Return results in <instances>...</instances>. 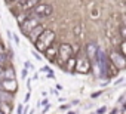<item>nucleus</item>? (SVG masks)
<instances>
[{
    "instance_id": "f257e3e1",
    "label": "nucleus",
    "mask_w": 126,
    "mask_h": 114,
    "mask_svg": "<svg viewBox=\"0 0 126 114\" xmlns=\"http://www.w3.org/2000/svg\"><path fill=\"white\" fill-rule=\"evenodd\" d=\"M55 42V33L52 30H43L40 33V36L36 39L34 44H36V49L40 50V52H45L46 49H49L52 46V43Z\"/></svg>"
},
{
    "instance_id": "f03ea898",
    "label": "nucleus",
    "mask_w": 126,
    "mask_h": 114,
    "mask_svg": "<svg viewBox=\"0 0 126 114\" xmlns=\"http://www.w3.org/2000/svg\"><path fill=\"white\" fill-rule=\"evenodd\" d=\"M53 12V8L47 3H39L37 6L33 8V14L36 16H40V18H46V16H50Z\"/></svg>"
},
{
    "instance_id": "7ed1b4c3",
    "label": "nucleus",
    "mask_w": 126,
    "mask_h": 114,
    "mask_svg": "<svg viewBox=\"0 0 126 114\" xmlns=\"http://www.w3.org/2000/svg\"><path fill=\"white\" fill-rule=\"evenodd\" d=\"M56 53L59 55L61 61L65 62V61H68L71 56H73V47H71L70 44H67V43H62V44L59 46V50H58Z\"/></svg>"
},
{
    "instance_id": "20e7f679",
    "label": "nucleus",
    "mask_w": 126,
    "mask_h": 114,
    "mask_svg": "<svg viewBox=\"0 0 126 114\" xmlns=\"http://www.w3.org/2000/svg\"><path fill=\"white\" fill-rule=\"evenodd\" d=\"M37 25H40V24H39V19L30 16V18H25V19L21 22V30H22V33L27 34V33H30L33 28H36Z\"/></svg>"
},
{
    "instance_id": "39448f33",
    "label": "nucleus",
    "mask_w": 126,
    "mask_h": 114,
    "mask_svg": "<svg viewBox=\"0 0 126 114\" xmlns=\"http://www.w3.org/2000/svg\"><path fill=\"white\" fill-rule=\"evenodd\" d=\"M111 61H113V64L117 67V70H122V68H125V65H126L125 56L120 55V53H117V52H113V53H111Z\"/></svg>"
},
{
    "instance_id": "423d86ee",
    "label": "nucleus",
    "mask_w": 126,
    "mask_h": 114,
    "mask_svg": "<svg viewBox=\"0 0 126 114\" xmlns=\"http://www.w3.org/2000/svg\"><path fill=\"white\" fill-rule=\"evenodd\" d=\"M76 70L79 71V73H89V70H91V62L88 61V59H85V58H79L77 59V62H76Z\"/></svg>"
},
{
    "instance_id": "0eeeda50",
    "label": "nucleus",
    "mask_w": 126,
    "mask_h": 114,
    "mask_svg": "<svg viewBox=\"0 0 126 114\" xmlns=\"http://www.w3.org/2000/svg\"><path fill=\"white\" fill-rule=\"evenodd\" d=\"M2 83V90H9V92H15L18 85H16V80L15 79H5Z\"/></svg>"
},
{
    "instance_id": "6e6552de",
    "label": "nucleus",
    "mask_w": 126,
    "mask_h": 114,
    "mask_svg": "<svg viewBox=\"0 0 126 114\" xmlns=\"http://www.w3.org/2000/svg\"><path fill=\"white\" fill-rule=\"evenodd\" d=\"M19 9L22 11H28V9H33L34 6H37L40 3V0H19Z\"/></svg>"
},
{
    "instance_id": "1a4fd4ad",
    "label": "nucleus",
    "mask_w": 126,
    "mask_h": 114,
    "mask_svg": "<svg viewBox=\"0 0 126 114\" xmlns=\"http://www.w3.org/2000/svg\"><path fill=\"white\" fill-rule=\"evenodd\" d=\"M98 44L95 43V42H91L89 44H88V47H86V53H88V56L91 59H95V56H96V52H98Z\"/></svg>"
},
{
    "instance_id": "9d476101",
    "label": "nucleus",
    "mask_w": 126,
    "mask_h": 114,
    "mask_svg": "<svg viewBox=\"0 0 126 114\" xmlns=\"http://www.w3.org/2000/svg\"><path fill=\"white\" fill-rule=\"evenodd\" d=\"M42 31H43V28H42L40 25H37L36 28H33V30H31V33H27V34H28L30 40H33V43H34V42H36V39L40 36V33H42Z\"/></svg>"
},
{
    "instance_id": "9b49d317",
    "label": "nucleus",
    "mask_w": 126,
    "mask_h": 114,
    "mask_svg": "<svg viewBox=\"0 0 126 114\" xmlns=\"http://www.w3.org/2000/svg\"><path fill=\"white\" fill-rule=\"evenodd\" d=\"M12 101V95L8 93L6 90H0V104H5V102H11Z\"/></svg>"
},
{
    "instance_id": "f8f14e48",
    "label": "nucleus",
    "mask_w": 126,
    "mask_h": 114,
    "mask_svg": "<svg viewBox=\"0 0 126 114\" xmlns=\"http://www.w3.org/2000/svg\"><path fill=\"white\" fill-rule=\"evenodd\" d=\"M6 76V79H15V71H14V68L12 67H9L8 70H5V73H3V77Z\"/></svg>"
},
{
    "instance_id": "ddd939ff",
    "label": "nucleus",
    "mask_w": 126,
    "mask_h": 114,
    "mask_svg": "<svg viewBox=\"0 0 126 114\" xmlns=\"http://www.w3.org/2000/svg\"><path fill=\"white\" fill-rule=\"evenodd\" d=\"M45 52H46V55H47V58H49L50 61H53V56H56V50H53V49L49 47V49H46Z\"/></svg>"
},
{
    "instance_id": "4468645a",
    "label": "nucleus",
    "mask_w": 126,
    "mask_h": 114,
    "mask_svg": "<svg viewBox=\"0 0 126 114\" xmlns=\"http://www.w3.org/2000/svg\"><path fill=\"white\" fill-rule=\"evenodd\" d=\"M25 70H34V67H33V64L30 62V61H25Z\"/></svg>"
},
{
    "instance_id": "2eb2a0df",
    "label": "nucleus",
    "mask_w": 126,
    "mask_h": 114,
    "mask_svg": "<svg viewBox=\"0 0 126 114\" xmlns=\"http://www.w3.org/2000/svg\"><path fill=\"white\" fill-rule=\"evenodd\" d=\"M19 0H5V3L6 5H14V3H18Z\"/></svg>"
},
{
    "instance_id": "dca6fc26",
    "label": "nucleus",
    "mask_w": 126,
    "mask_h": 114,
    "mask_svg": "<svg viewBox=\"0 0 126 114\" xmlns=\"http://www.w3.org/2000/svg\"><path fill=\"white\" fill-rule=\"evenodd\" d=\"M105 111H107V107H102V108H99V110L96 111V114H104Z\"/></svg>"
},
{
    "instance_id": "f3484780",
    "label": "nucleus",
    "mask_w": 126,
    "mask_h": 114,
    "mask_svg": "<svg viewBox=\"0 0 126 114\" xmlns=\"http://www.w3.org/2000/svg\"><path fill=\"white\" fill-rule=\"evenodd\" d=\"M22 110H24V107H22V105H18V108H16V114H22Z\"/></svg>"
},
{
    "instance_id": "a211bd4d",
    "label": "nucleus",
    "mask_w": 126,
    "mask_h": 114,
    "mask_svg": "<svg viewBox=\"0 0 126 114\" xmlns=\"http://www.w3.org/2000/svg\"><path fill=\"white\" fill-rule=\"evenodd\" d=\"M12 37H14V40H15V43H16V44H19V39H18V36H16V34H14Z\"/></svg>"
},
{
    "instance_id": "6ab92c4d",
    "label": "nucleus",
    "mask_w": 126,
    "mask_h": 114,
    "mask_svg": "<svg viewBox=\"0 0 126 114\" xmlns=\"http://www.w3.org/2000/svg\"><path fill=\"white\" fill-rule=\"evenodd\" d=\"M21 76H22V79H25V77H27V70H22V73H21Z\"/></svg>"
},
{
    "instance_id": "aec40b11",
    "label": "nucleus",
    "mask_w": 126,
    "mask_h": 114,
    "mask_svg": "<svg viewBox=\"0 0 126 114\" xmlns=\"http://www.w3.org/2000/svg\"><path fill=\"white\" fill-rule=\"evenodd\" d=\"M33 55H34V56H36V59H42V56H40V55H39V53H36V52H33Z\"/></svg>"
},
{
    "instance_id": "412c9836",
    "label": "nucleus",
    "mask_w": 126,
    "mask_h": 114,
    "mask_svg": "<svg viewBox=\"0 0 126 114\" xmlns=\"http://www.w3.org/2000/svg\"><path fill=\"white\" fill-rule=\"evenodd\" d=\"M3 73H5V70H3V67H0V79L3 77Z\"/></svg>"
},
{
    "instance_id": "4be33fe9",
    "label": "nucleus",
    "mask_w": 126,
    "mask_h": 114,
    "mask_svg": "<svg viewBox=\"0 0 126 114\" xmlns=\"http://www.w3.org/2000/svg\"><path fill=\"white\" fill-rule=\"evenodd\" d=\"M120 33H122V37L125 39V27H122V28H120Z\"/></svg>"
},
{
    "instance_id": "5701e85b",
    "label": "nucleus",
    "mask_w": 126,
    "mask_h": 114,
    "mask_svg": "<svg viewBox=\"0 0 126 114\" xmlns=\"http://www.w3.org/2000/svg\"><path fill=\"white\" fill-rule=\"evenodd\" d=\"M40 104H42V105H47V104H49V101H47V99H43Z\"/></svg>"
},
{
    "instance_id": "b1692460",
    "label": "nucleus",
    "mask_w": 126,
    "mask_h": 114,
    "mask_svg": "<svg viewBox=\"0 0 126 114\" xmlns=\"http://www.w3.org/2000/svg\"><path fill=\"white\" fill-rule=\"evenodd\" d=\"M27 87L31 89V82H30V80H27Z\"/></svg>"
},
{
    "instance_id": "393cba45",
    "label": "nucleus",
    "mask_w": 126,
    "mask_h": 114,
    "mask_svg": "<svg viewBox=\"0 0 126 114\" xmlns=\"http://www.w3.org/2000/svg\"><path fill=\"white\" fill-rule=\"evenodd\" d=\"M28 99H30V92H28V93H27V95H25V102H27V101H28Z\"/></svg>"
},
{
    "instance_id": "a878e982",
    "label": "nucleus",
    "mask_w": 126,
    "mask_h": 114,
    "mask_svg": "<svg viewBox=\"0 0 126 114\" xmlns=\"http://www.w3.org/2000/svg\"><path fill=\"white\" fill-rule=\"evenodd\" d=\"M111 114H117V110H113V111H111Z\"/></svg>"
},
{
    "instance_id": "bb28decb",
    "label": "nucleus",
    "mask_w": 126,
    "mask_h": 114,
    "mask_svg": "<svg viewBox=\"0 0 126 114\" xmlns=\"http://www.w3.org/2000/svg\"><path fill=\"white\" fill-rule=\"evenodd\" d=\"M0 90H2V83H0Z\"/></svg>"
},
{
    "instance_id": "cd10ccee",
    "label": "nucleus",
    "mask_w": 126,
    "mask_h": 114,
    "mask_svg": "<svg viewBox=\"0 0 126 114\" xmlns=\"http://www.w3.org/2000/svg\"><path fill=\"white\" fill-rule=\"evenodd\" d=\"M0 114H5V113H3V111H0Z\"/></svg>"
}]
</instances>
